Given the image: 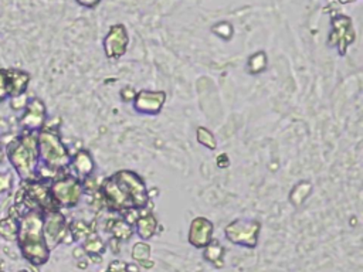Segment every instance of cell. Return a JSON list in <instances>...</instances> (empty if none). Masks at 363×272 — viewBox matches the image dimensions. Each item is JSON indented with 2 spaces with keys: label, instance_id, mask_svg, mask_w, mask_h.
Listing matches in <instances>:
<instances>
[{
  "label": "cell",
  "instance_id": "6da1fadb",
  "mask_svg": "<svg viewBox=\"0 0 363 272\" xmlns=\"http://www.w3.org/2000/svg\"><path fill=\"white\" fill-rule=\"evenodd\" d=\"M43 211L24 210L17 218V245L23 258L34 266H41L50 259V248L43 231Z\"/></svg>",
  "mask_w": 363,
  "mask_h": 272
},
{
  "label": "cell",
  "instance_id": "7a4b0ae2",
  "mask_svg": "<svg viewBox=\"0 0 363 272\" xmlns=\"http://www.w3.org/2000/svg\"><path fill=\"white\" fill-rule=\"evenodd\" d=\"M6 157L21 181L37 180V166L40 162L37 133L21 130V133L7 146Z\"/></svg>",
  "mask_w": 363,
  "mask_h": 272
},
{
  "label": "cell",
  "instance_id": "3957f363",
  "mask_svg": "<svg viewBox=\"0 0 363 272\" xmlns=\"http://www.w3.org/2000/svg\"><path fill=\"white\" fill-rule=\"evenodd\" d=\"M38 144V163L55 171L58 176L68 174L71 154L68 147L62 143L58 129L48 128L47 125L37 133Z\"/></svg>",
  "mask_w": 363,
  "mask_h": 272
},
{
  "label": "cell",
  "instance_id": "277c9868",
  "mask_svg": "<svg viewBox=\"0 0 363 272\" xmlns=\"http://www.w3.org/2000/svg\"><path fill=\"white\" fill-rule=\"evenodd\" d=\"M121 190L128 196L133 208L145 210L149 204V190L143 178L133 170H118L111 176Z\"/></svg>",
  "mask_w": 363,
  "mask_h": 272
},
{
  "label": "cell",
  "instance_id": "5b68a950",
  "mask_svg": "<svg viewBox=\"0 0 363 272\" xmlns=\"http://www.w3.org/2000/svg\"><path fill=\"white\" fill-rule=\"evenodd\" d=\"M50 191L55 205L61 208H74L84 196L82 181L71 174H65L50 183Z\"/></svg>",
  "mask_w": 363,
  "mask_h": 272
},
{
  "label": "cell",
  "instance_id": "8992f818",
  "mask_svg": "<svg viewBox=\"0 0 363 272\" xmlns=\"http://www.w3.org/2000/svg\"><path fill=\"white\" fill-rule=\"evenodd\" d=\"M261 231V222L254 218H237L233 220L224 228L225 238L238 246L255 248L258 245V235Z\"/></svg>",
  "mask_w": 363,
  "mask_h": 272
},
{
  "label": "cell",
  "instance_id": "52a82bcc",
  "mask_svg": "<svg viewBox=\"0 0 363 272\" xmlns=\"http://www.w3.org/2000/svg\"><path fill=\"white\" fill-rule=\"evenodd\" d=\"M43 231L50 251L60 244L74 242L69 232V224L60 210L43 214Z\"/></svg>",
  "mask_w": 363,
  "mask_h": 272
},
{
  "label": "cell",
  "instance_id": "ba28073f",
  "mask_svg": "<svg viewBox=\"0 0 363 272\" xmlns=\"http://www.w3.org/2000/svg\"><path fill=\"white\" fill-rule=\"evenodd\" d=\"M332 30L328 37L329 47L336 48L337 54L340 57H345L347 52V48L353 44L356 35L352 18L345 14H335L330 18Z\"/></svg>",
  "mask_w": 363,
  "mask_h": 272
},
{
  "label": "cell",
  "instance_id": "9c48e42d",
  "mask_svg": "<svg viewBox=\"0 0 363 272\" xmlns=\"http://www.w3.org/2000/svg\"><path fill=\"white\" fill-rule=\"evenodd\" d=\"M99 193L102 197L104 207L109 211L123 214L125 211L133 208L128 196L121 190L112 177H106L99 184Z\"/></svg>",
  "mask_w": 363,
  "mask_h": 272
},
{
  "label": "cell",
  "instance_id": "30bf717a",
  "mask_svg": "<svg viewBox=\"0 0 363 272\" xmlns=\"http://www.w3.org/2000/svg\"><path fill=\"white\" fill-rule=\"evenodd\" d=\"M47 122V108L40 98L27 99L23 113L18 119V125L21 130L38 133Z\"/></svg>",
  "mask_w": 363,
  "mask_h": 272
},
{
  "label": "cell",
  "instance_id": "8fae6325",
  "mask_svg": "<svg viewBox=\"0 0 363 272\" xmlns=\"http://www.w3.org/2000/svg\"><path fill=\"white\" fill-rule=\"evenodd\" d=\"M128 44L129 35L126 27L122 23L111 26L102 41L105 57L109 60L122 58L128 50Z\"/></svg>",
  "mask_w": 363,
  "mask_h": 272
},
{
  "label": "cell",
  "instance_id": "7c38bea8",
  "mask_svg": "<svg viewBox=\"0 0 363 272\" xmlns=\"http://www.w3.org/2000/svg\"><path fill=\"white\" fill-rule=\"evenodd\" d=\"M166 102L164 91H150L140 89L136 92L132 106L133 110L140 115H159Z\"/></svg>",
  "mask_w": 363,
  "mask_h": 272
},
{
  "label": "cell",
  "instance_id": "4fadbf2b",
  "mask_svg": "<svg viewBox=\"0 0 363 272\" xmlns=\"http://www.w3.org/2000/svg\"><path fill=\"white\" fill-rule=\"evenodd\" d=\"M213 231L214 225L208 218L203 215L194 217L189 228V244L197 249H203L213 239Z\"/></svg>",
  "mask_w": 363,
  "mask_h": 272
},
{
  "label": "cell",
  "instance_id": "5bb4252c",
  "mask_svg": "<svg viewBox=\"0 0 363 272\" xmlns=\"http://www.w3.org/2000/svg\"><path fill=\"white\" fill-rule=\"evenodd\" d=\"M94 170H95V162L88 150L81 149L71 157V163L68 166V174L77 177L78 180L84 181L85 178L91 177L94 174Z\"/></svg>",
  "mask_w": 363,
  "mask_h": 272
},
{
  "label": "cell",
  "instance_id": "9a60e30c",
  "mask_svg": "<svg viewBox=\"0 0 363 272\" xmlns=\"http://www.w3.org/2000/svg\"><path fill=\"white\" fill-rule=\"evenodd\" d=\"M6 81H7V92L9 98H17L26 95V91L30 84V75L26 71L17 68L6 69Z\"/></svg>",
  "mask_w": 363,
  "mask_h": 272
},
{
  "label": "cell",
  "instance_id": "2e32d148",
  "mask_svg": "<svg viewBox=\"0 0 363 272\" xmlns=\"http://www.w3.org/2000/svg\"><path fill=\"white\" fill-rule=\"evenodd\" d=\"M157 225H159V221L156 215L152 211H145V212H139V217L133 224V230H135V234L139 238H142V241H147L153 238V235L156 234Z\"/></svg>",
  "mask_w": 363,
  "mask_h": 272
},
{
  "label": "cell",
  "instance_id": "e0dca14e",
  "mask_svg": "<svg viewBox=\"0 0 363 272\" xmlns=\"http://www.w3.org/2000/svg\"><path fill=\"white\" fill-rule=\"evenodd\" d=\"M105 231L109 232L111 238L122 242V241H129L133 234H135V230H133V225H130L128 221H125L122 217L119 218H112V220H108L105 222Z\"/></svg>",
  "mask_w": 363,
  "mask_h": 272
},
{
  "label": "cell",
  "instance_id": "ac0fdd59",
  "mask_svg": "<svg viewBox=\"0 0 363 272\" xmlns=\"http://www.w3.org/2000/svg\"><path fill=\"white\" fill-rule=\"evenodd\" d=\"M203 258L211 264L216 268H223L224 266V246L217 241V239H211L204 248H203Z\"/></svg>",
  "mask_w": 363,
  "mask_h": 272
},
{
  "label": "cell",
  "instance_id": "d6986e66",
  "mask_svg": "<svg viewBox=\"0 0 363 272\" xmlns=\"http://www.w3.org/2000/svg\"><path fill=\"white\" fill-rule=\"evenodd\" d=\"M105 248H106V244L102 241V238L96 234V232H94V234H91L88 238H85L84 241H82V246H81V249L84 251V254H86V255H89L91 258H95L96 261V264L99 262V256L104 254V251H105Z\"/></svg>",
  "mask_w": 363,
  "mask_h": 272
},
{
  "label": "cell",
  "instance_id": "ffe728a7",
  "mask_svg": "<svg viewBox=\"0 0 363 272\" xmlns=\"http://www.w3.org/2000/svg\"><path fill=\"white\" fill-rule=\"evenodd\" d=\"M150 245L146 241H139L132 246V259L142 268H153V262L150 261Z\"/></svg>",
  "mask_w": 363,
  "mask_h": 272
},
{
  "label": "cell",
  "instance_id": "44dd1931",
  "mask_svg": "<svg viewBox=\"0 0 363 272\" xmlns=\"http://www.w3.org/2000/svg\"><path fill=\"white\" fill-rule=\"evenodd\" d=\"M69 232H71V237L74 241H84L91 234L96 232V228H95L94 222L89 224L82 220H75L69 224Z\"/></svg>",
  "mask_w": 363,
  "mask_h": 272
},
{
  "label": "cell",
  "instance_id": "7402d4cb",
  "mask_svg": "<svg viewBox=\"0 0 363 272\" xmlns=\"http://www.w3.org/2000/svg\"><path fill=\"white\" fill-rule=\"evenodd\" d=\"M311 191H312V184L306 180H301L298 184L292 187L289 200L294 205H301L306 200V197L311 194Z\"/></svg>",
  "mask_w": 363,
  "mask_h": 272
},
{
  "label": "cell",
  "instance_id": "603a6c76",
  "mask_svg": "<svg viewBox=\"0 0 363 272\" xmlns=\"http://www.w3.org/2000/svg\"><path fill=\"white\" fill-rule=\"evenodd\" d=\"M267 64H268L267 54H265L264 51H257V52H254V54L248 58L247 68H248V72H250L251 75H258V74H261L262 71H265Z\"/></svg>",
  "mask_w": 363,
  "mask_h": 272
},
{
  "label": "cell",
  "instance_id": "cb8c5ba5",
  "mask_svg": "<svg viewBox=\"0 0 363 272\" xmlns=\"http://www.w3.org/2000/svg\"><path fill=\"white\" fill-rule=\"evenodd\" d=\"M0 237L7 241H14L17 238V218L7 215L0 220Z\"/></svg>",
  "mask_w": 363,
  "mask_h": 272
},
{
  "label": "cell",
  "instance_id": "d4e9b609",
  "mask_svg": "<svg viewBox=\"0 0 363 272\" xmlns=\"http://www.w3.org/2000/svg\"><path fill=\"white\" fill-rule=\"evenodd\" d=\"M196 137H197V142H199L201 146L207 147L208 150H216V147H217V139H216L214 133H213L210 129H207V128H204V126H199L197 130H196Z\"/></svg>",
  "mask_w": 363,
  "mask_h": 272
},
{
  "label": "cell",
  "instance_id": "484cf974",
  "mask_svg": "<svg viewBox=\"0 0 363 272\" xmlns=\"http://www.w3.org/2000/svg\"><path fill=\"white\" fill-rule=\"evenodd\" d=\"M13 186V174L10 171L0 173V193L10 191Z\"/></svg>",
  "mask_w": 363,
  "mask_h": 272
},
{
  "label": "cell",
  "instance_id": "4316f807",
  "mask_svg": "<svg viewBox=\"0 0 363 272\" xmlns=\"http://www.w3.org/2000/svg\"><path fill=\"white\" fill-rule=\"evenodd\" d=\"M9 98L7 92V81H6V69L0 68V102Z\"/></svg>",
  "mask_w": 363,
  "mask_h": 272
},
{
  "label": "cell",
  "instance_id": "83f0119b",
  "mask_svg": "<svg viewBox=\"0 0 363 272\" xmlns=\"http://www.w3.org/2000/svg\"><path fill=\"white\" fill-rule=\"evenodd\" d=\"M126 262H123V261H121V259H115V261H112L109 265H108V268H106V271L105 272H128L126 271Z\"/></svg>",
  "mask_w": 363,
  "mask_h": 272
},
{
  "label": "cell",
  "instance_id": "f1b7e54d",
  "mask_svg": "<svg viewBox=\"0 0 363 272\" xmlns=\"http://www.w3.org/2000/svg\"><path fill=\"white\" fill-rule=\"evenodd\" d=\"M136 95V91L132 86H125L121 89V99L125 102H132Z\"/></svg>",
  "mask_w": 363,
  "mask_h": 272
},
{
  "label": "cell",
  "instance_id": "f546056e",
  "mask_svg": "<svg viewBox=\"0 0 363 272\" xmlns=\"http://www.w3.org/2000/svg\"><path fill=\"white\" fill-rule=\"evenodd\" d=\"M75 1H77L78 4L86 7V8H94V7H96L102 0H75Z\"/></svg>",
  "mask_w": 363,
  "mask_h": 272
},
{
  "label": "cell",
  "instance_id": "4dcf8cb0",
  "mask_svg": "<svg viewBox=\"0 0 363 272\" xmlns=\"http://www.w3.org/2000/svg\"><path fill=\"white\" fill-rule=\"evenodd\" d=\"M4 157H6V152H4V149L0 144V163L4 160Z\"/></svg>",
  "mask_w": 363,
  "mask_h": 272
},
{
  "label": "cell",
  "instance_id": "1f68e13d",
  "mask_svg": "<svg viewBox=\"0 0 363 272\" xmlns=\"http://www.w3.org/2000/svg\"><path fill=\"white\" fill-rule=\"evenodd\" d=\"M339 3H342V4H347V3H353V1H356V0H337Z\"/></svg>",
  "mask_w": 363,
  "mask_h": 272
},
{
  "label": "cell",
  "instance_id": "d6a6232c",
  "mask_svg": "<svg viewBox=\"0 0 363 272\" xmlns=\"http://www.w3.org/2000/svg\"><path fill=\"white\" fill-rule=\"evenodd\" d=\"M18 272H27V271H18Z\"/></svg>",
  "mask_w": 363,
  "mask_h": 272
}]
</instances>
